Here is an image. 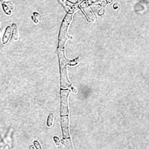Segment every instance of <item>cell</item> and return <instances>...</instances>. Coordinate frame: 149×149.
Returning <instances> with one entry per match:
<instances>
[{
	"instance_id": "1",
	"label": "cell",
	"mask_w": 149,
	"mask_h": 149,
	"mask_svg": "<svg viewBox=\"0 0 149 149\" xmlns=\"http://www.w3.org/2000/svg\"><path fill=\"white\" fill-rule=\"evenodd\" d=\"M56 53L59 59L60 73H61V84L62 88H68L71 86L67 77L66 65L69 61L66 59L63 50H57Z\"/></svg>"
},
{
	"instance_id": "2",
	"label": "cell",
	"mask_w": 149,
	"mask_h": 149,
	"mask_svg": "<svg viewBox=\"0 0 149 149\" xmlns=\"http://www.w3.org/2000/svg\"><path fill=\"white\" fill-rule=\"evenodd\" d=\"M72 13H68L66 14L65 17L64 18L61 29H60V32L59 35V38H58V48L59 49H62L65 44V42L66 40L69 38L67 31H68V26L71 21L72 19Z\"/></svg>"
},
{
	"instance_id": "3",
	"label": "cell",
	"mask_w": 149,
	"mask_h": 149,
	"mask_svg": "<svg viewBox=\"0 0 149 149\" xmlns=\"http://www.w3.org/2000/svg\"><path fill=\"white\" fill-rule=\"evenodd\" d=\"M70 91L69 90H61V115H65L68 113V100Z\"/></svg>"
},
{
	"instance_id": "4",
	"label": "cell",
	"mask_w": 149,
	"mask_h": 149,
	"mask_svg": "<svg viewBox=\"0 0 149 149\" xmlns=\"http://www.w3.org/2000/svg\"><path fill=\"white\" fill-rule=\"evenodd\" d=\"M61 125L63 133V139L70 138V134L69 132V118L68 116L61 118Z\"/></svg>"
},
{
	"instance_id": "5",
	"label": "cell",
	"mask_w": 149,
	"mask_h": 149,
	"mask_svg": "<svg viewBox=\"0 0 149 149\" xmlns=\"http://www.w3.org/2000/svg\"><path fill=\"white\" fill-rule=\"evenodd\" d=\"M81 8L82 9V10L84 12L88 20H89L90 22H94L95 20V16L90 8L86 4L84 3L81 5Z\"/></svg>"
},
{
	"instance_id": "6",
	"label": "cell",
	"mask_w": 149,
	"mask_h": 149,
	"mask_svg": "<svg viewBox=\"0 0 149 149\" xmlns=\"http://www.w3.org/2000/svg\"><path fill=\"white\" fill-rule=\"evenodd\" d=\"M11 33H12V28L10 26H8L5 29L4 34L2 37V43L3 44H6L8 42L9 38L11 36Z\"/></svg>"
},
{
	"instance_id": "7",
	"label": "cell",
	"mask_w": 149,
	"mask_h": 149,
	"mask_svg": "<svg viewBox=\"0 0 149 149\" xmlns=\"http://www.w3.org/2000/svg\"><path fill=\"white\" fill-rule=\"evenodd\" d=\"M12 37L15 40H17L19 38V30L17 26L16 23H13L12 24Z\"/></svg>"
},
{
	"instance_id": "8",
	"label": "cell",
	"mask_w": 149,
	"mask_h": 149,
	"mask_svg": "<svg viewBox=\"0 0 149 149\" xmlns=\"http://www.w3.org/2000/svg\"><path fill=\"white\" fill-rule=\"evenodd\" d=\"M54 122V115L53 113H50L48 117L47 125L48 127H51L52 126Z\"/></svg>"
},
{
	"instance_id": "9",
	"label": "cell",
	"mask_w": 149,
	"mask_h": 149,
	"mask_svg": "<svg viewBox=\"0 0 149 149\" xmlns=\"http://www.w3.org/2000/svg\"><path fill=\"white\" fill-rule=\"evenodd\" d=\"M2 9L4 11V12L8 15H10L12 14V10L10 9V8L5 4V3H2Z\"/></svg>"
},
{
	"instance_id": "10",
	"label": "cell",
	"mask_w": 149,
	"mask_h": 149,
	"mask_svg": "<svg viewBox=\"0 0 149 149\" xmlns=\"http://www.w3.org/2000/svg\"><path fill=\"white\" fill-rule=\"evenodd\" d=\"M64 144H66L67 149H73V147L72 145L71 141L70 139H66L65 141H64Z\"/></svg>"
},
{
	"instance_id": "11",
	"label": "cell",
	"mask_w": 149,
	"mask_h": 149,
	"mask_svg": "<svg viewBox=\"0 0 149 149\" xmlns=\"http://www.w3.org/2000/svg\"><path fill=\"white\" fill-rule=\"evenodd\" d=\"M33 15H34V18L37 20V22H38V20H39L40 22H41V21L42 20V17L41 16V15H40L38 13L34 12V13H33Z\"/></svg>"
},
{
	"instance_id": "12",
	"label": "cell",
	"mask_w": 149,
	"mask_h": 149,
	"mask_svg": "<svg viewBox=\"0 0 149 149\" xmlns=\"http://www.w3.org/2000/svg\"><path fill=\"white\" fill-rule=\"evenodd\" d=\"M54 140L55 143L56 144V145L58 147H59V145H60V143H61V141H60L58 137L55 136V137H54Z\"/></svg>"
},
{
	"instance_id": "13",
	"label": "cell",
	"mask_w": 149,
	"mask_h": 149,
	"mask_svg": "<svg viewBox=\"0 0 149 149\" xmlns=\"http://www.w3.org/2000/svg\"><path fill=\"white\" fill-rule=\"evenodd\" d=\"M34 145L36 149H41V147L39 142L37 140H35L34 141Z\"/></svg>"
},
{
	"instance_id": "14",
	"label": "cell",
	"mask_w": 149,
	"mask_h": 149,
	"mask_svg": "<svg viewBox=\"0 0 149 149\" xmlns=\"http://www.w3.org/2000/svg\"><path fill=\"white\" fill-rule=\"evenodd\" d=\"M5 3L7 4L6 5L10 8V10H12L14 9V6L12 2H10V1H6V2H5Z\"/></svg>"
},
{
	"instance_id": "15",
	"label": "cell",
	"mask_w": 149,
	"mask_h": 149,
	"mask_svg": "<svg viewBox=\"0 0 149 149\" xmlns=\"http://www.w3.org/2000/svg\"><path fill=\"white\" fill-rule=\"evenodd\" d=\"M78 60H79V58H77V59H76L74 60H73V61H72L70 62H69L68 64H69V65H70L72 66L74 65H76L78 62Z\"/></svg>"
},
{
	"instance_id": "16",
	"label": "cell",
	"mask_w": 149,
	"mask_h": 149,
	"mask_svg": "<svg viewBox=\"0 0 149 149\" xmlns=\"http://www.w3.org/2000/svg\"><path fill=\"white\" fill-rule=\"evenodd\" d=\"M60 1H61V2L63 3L65 5H66V1L65 0H60Z\"/></svg>"
},
{
	"instance_id": "17",
	"label": "cell",
	"mask_w": 149,
	"mask_h": 149,
	"mask_svg": "<svg viewBox=\"0 0 149 149\" xmlns=\"http://www.w3.org/2000/svg\"><path fill=\"white\" fill-rule=\"evenodd\" d=\"M30 149H36V148L34 147V146H31L30 147Z\"/></svg>"
},
{
	"instance_id": "18",
	"label": "cell",
	"mask_w": 149,
	"mask_h": 149,
	"mask_svg": "<svg viewBox=\"0 0 149 149\" xmlns=\"http://www.w3.org/2000/svg\"><path fill=\"white\" fill-rule=\"evenodd\" d=\"M108 1V2H109V3H111V2H112L114 0H107Z\"/></svg>"
},
{
	"instance_id": "19",
	"label": "cell",
	"mask_w": 149,
	"mask_h": 149,
	"mask_svg": "<svg viewBox=\"0 0 149 149\" xmlns=\"http://www.w3.org/2000/svg\"><path fill=\"white\" fill-rule=\"evenodd\" d=\"M72 90H73V92H75V93H76V89H74V88H72Z\"/></svg>"
}]
</instances>
